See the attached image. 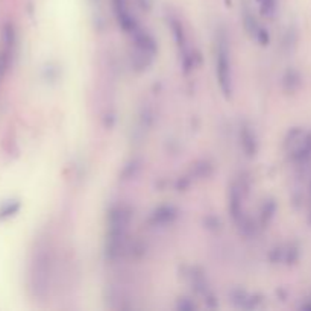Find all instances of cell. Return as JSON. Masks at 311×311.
Instances as JSON below:
<instances>
[{
	"instance_id": "cell-7",
	"label": "cell",
	"mask_w": 311,
	"mask_h": 311,
	"mask_svg": "<svg viewBox=\"0 0 311 311\" xmlns=\"http://www.w3.org/2000/svg\"><path fill=\"white\" fill-rule=\"evenodd\" d=\"M243 23H244V29L247 30V34L252 35V37H257V34H258V30H260L261 26L257 23L255 17L251 12H249V11H244V14H243Z\"/></svg>"
},
{
	"instance_id": "cell-11",
	"label": "cell",
	"mask_w": 311,
	"mask_h": 311,
	"mask_svg": "<svg viewBox=\"0 0 311 311\" xmlns=\"http://www.w3.org/2000/svg\"><path fill=\"white\" fill-rule=\"evenodd\" d=\"M255 40H257L261 46H267V44H269V34H267V30L263 29V27H260V30H258V34H257Z\"/></svg>"
},
{
	"instance_id": "cell-13",
	"label": "cell",
	"mask_w": 311,
	"mask_h": 311,
	"mask_svg": "<svg viewBox=\"0 0 311 311\" xmlns=\"http://www.w3.org/2000/svg\"><path fill=\"white\" fill-rule=\"evenodd\" d=\"M310 222H311V187H310Z\"/></svg>"
},
{
	"instance_id": "cell-9",
	"label": "cell",
	"mask_w": 311,
	"mask_h": 311,
	"mask_svg": "<svg viewBox=\"0 0 311 311\" xmlns=\"http://www.w3.org/2000/svg\"><path fill=\"white\" fill-rule=\"evenodd\" d=\"M299 85V76L295 72H287L284 76V87L287 91H293Z\"/></svg>"
},
{
	"instance_id": "cell-4",
	"label": "cell",
	"mask_w": 311,
	"mask_h": 311,
	"mask_svg": "<svg viewBox=\"0 0 311 311\" xmlns=\"http://www.w3.org/2000/svg\"><path fill=\"white\" fill-rule=\"evenodd\" d=\"M131 35H132V40H134L135 50L143 53V55H147V56L153 58V55L157 53V41L152 38V35H149L146 30H141L140 27L135 29Z\"/></svg>"
},
{
	"instance_id": "cell-10",
	"label": "cell",
	"mask_w": 311,
	"mask_h": 311,
	"mask_svg": "<svg viewBox=\"0 0 311 311\" xmlns=\"http://www.w3.org/2000/svg\"><path fill=\"white\" fill-rule=\"evenodd\" d=\"M209 173H211V166H209L208 163H205V161L198 163V164L193 167V175H195L196 178H205V176H208Z\"/></svg>"
},
{
	"instance_id": "cell-2",
	"label": "cell",
	"mask_w": 311,
	"mask_h": 311,
	"mask_svg": "<svg viewBox=\"0 0 311 311\" xmlns=\"http://www.w3.org/2000/svg\"><path fill=\"white\" fill-rule=\"evenodd\" d=\"M286 150L295 164H305L311 160V131L295 128L286 138Z\"/></svg>"
},
{
	"instance_id": "cell-12",
	"label": "cell",
	"mask_w": 311,
	"mask_h": 311,
	"mask_svg": "<svg viewBox=\"0 0 311 311\" xmlns=\"http://www.w3.org/2000/svg\"><path fill=\"white\" fill-rule=\"evenodd\" d=\"M195 307H196L195 304L187 302V299H182V301L179 302V305H178V308H181V310H193Z\"/></svg>"
},
{
	"instance_id": "cell-5",
	"label": "cell",
	"mask_w": 311,
	"mask_h": 311,
	"mask_svg": "<svg viewBox=\"0 0 311 311\" xmlns=\"http://www.w3.org/2000/svg\"><path fill=\"white\" fill-rule=\"evenodd\" d=\"M176 217H178V209L175 207L163 205L150 214L149 220L153 226H166V225H170Z\"/></svg>"
},
{
	"instance_id": "cell-3",
	"label": "cell",
	"mask_w": 311,
	"mask_h": 311,
	"mask_svg": "<svg viewBox=\"0 0 311 311\" xmlns=\"http://www.w3.org/2000/svg\"><path fill=\"white\" fill-rule=\"evenodd\" d=\"M246 193H247V187L243 184V179L232 182L231 190H229V211L235 223H238L244 217L243 201H244Z\"/></svg>"
},
{
	"instance_id": "cell-8",
	"label": "cell",
	"mask_w": 311,
	"mask_h": 311,
	"mask_svg": "<svg viewBox=\"0 0 311 311\" xmlns=\"http://www.w3.org/2000/svg\"><path fill=\"white\" fill-rule=\"evenodd\" d=\"M275 214V204L273 202H267L264 204L263 207V211H261V223L266 226L270 220H272V217Z\"/></svg>"
},
{
	"instance_id": "cell-6",
	"label": "cell",
	"mask_w": 311,
	"mask_h": 311,
	"mask_svg": "<svg viewBox=\"0 0 311 311\" xmlns=\"http://www.w3.org/2000/svg\"><path fill=\"white\" fill-rule=\"evenodd\" d=\"M240 140H241L243 150H244V153L247 155V157H255L257 149H258V144H257L255 134L251 131V128H249V126H243V128H241Z\"/></svg>"
},
{
	"instance_id": "cell-14",
	"label": "cell",
	"mask_w": 311,
	"mask_h": 311,
	"mask_svg": "<svg viewBox=\"0 0 311 311\" xmlns=\"http://www.w3.org/2000/svg\"><path fill=\"white\" fill-rule=\"evenodd\" d=\"M257 2H260V0H257Z\"/></svg>"
},
{
	"instance_id": "cell-1",
	"label": "cell",
	"mask_w": 311,
	"mask_h": 311,
	"mask_svg": "<svg viewBox=\"0 0 311 311\" xmlns=\"http://www.w3.org/2000/svg\"><path fill=\"white\" fill-rule=\"evenodd\" d=\"M215 75L219 79V85L222 93L229 98L232 93V78H231V61H229V47L228 40L223 32L219 34L217 38V50H215Z\"/></svg>"
}]
</instances>
